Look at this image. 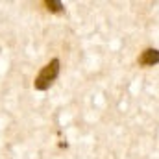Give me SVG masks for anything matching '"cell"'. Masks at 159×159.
<instances>
[{"label": "cell", "mask_w": 159, "mask_h": 159, "mask_svg": "<svg viewBox=\"0 0 159 159\" xmlns=\"http://www.w3.org/2000/svg\"><path fill=\"white\" fill-rule=\"evenodd\" d=\"M57 74H59V59H52L48 65L43 67V70L39 72V76L34 81V87H35L37 91H46V89L56 81Z\"/></svg>", "instance_id": "obj_1"}, {"label": "cell", "mask_w": 159, "mask_h": 159, "mask_svg": "<svg viewBox=\"0 0 159 159\" xmlns=\"http://www.w3.org/2000/svg\"><path fill=\"white\" fill-rule=\"evenodd\" d=\"M139 63L144 65V67H154V65H157L159 63V50H156V48L144 50V52L141 54V57H139Z\"/></svg>", "instance_id": "obj_2"}, {"label": "cell", "mask_w": 159, "mask_h": 159, "mask_svg": "<svg viewBox=\"0 0 159 159\" xmlns=\"http://www.w3.org/2000/svg\"><path fill=\"white\" fill-rule=\"evenodd\" d=\"M44 4H46L48 9H52V11H61V9H63V4H61V2H54V0L50 2V0H48V2H44Z\"/></svg>", "instance_id": "obj_3"}]
</instances>
